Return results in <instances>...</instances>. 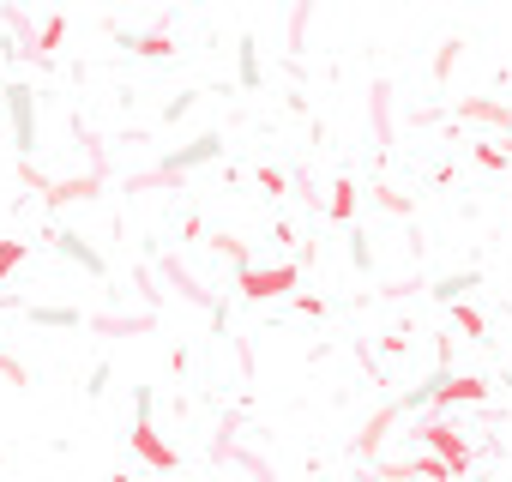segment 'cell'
I'll list each match as a JSON object with an SVG mask.
<instances>
[{
	"label": "cell",
	"mask_w": 512,
	"mask_h": 482,
	"mask_svg": "<svg viewBox=\"0 0 512 482\" xmlns=\"http://www.w3.org/2000/svg\"><path fill=\"white\" fill-rule=\"evenodd\" d=\"M302 31H308V7L290 13V43H296V49H302Z\"/></svg>",
	"instance_id": "1f68e13d"
},
{
	"label": "cell",
	"mask_w": 512,
	"mask_h": 482,
	"mask_svg": "<svg viewBox=\"0 0 512 482\" xmlns=\"http://www.w3.org/2000/svg\"><path fill=\"white\" fill-rule=\"evenodd\" d=\"M169 25H175V13H163L151 31H139V37H127V49L139 55V61H169L175 55V37H169Z\"/></svg>",
	"instance_id": "9c48e42d"
},
{
	"label": "cell",
	"mask_w": 512,
	"mask_h": 482,
	"mask_svg": "<svg viewBox=\"0 0 512 482\" xmlns=\"http://www.w3.org/2000/svg\"><path fill=\"white\" fill-rule=\"evenodd\" d=\"M151 326H157L151 308H139V314H91V332H103V338H133V332H151Z\"/></svg>",
	"instance_id": "4fadbf2b"
},
{
	"label": "cell",
	"mask_w": 512,
	"mask_h": 482,
	"mask_svg": "<svg viewBox=\"0 0 512 482\" xmlns=\"http://www.w3.org/2000/svg\"><path fill=\"white\" fill-rule=\"evenodd\" d=\"M49 241H55V254H61V260H73V266H85L91 278H103V254H97V248H85L73 229H55Z\"/></svg>",
	"instance_id": "5bb4252c"
},
{
	"label": "cell",
	"mask_w": 512,
	"mask_h": 482,
	"mask_svg": "<svg viewBox=\"0 0 512 482\" xmlns=\"http://www.w3.org/2000/svg\"><path fill=\"white\" fill-rule=\"evenodd\" d=\"M368 109H374V139H380V145H392V85H386V79H374Z\"/></svg>",
	"instance_id": "2e32d148"
},
{
	"label": "cell",
	"mask_w": 512,
	"mask_h": 482,
	"mask_svg": "<svg viewBox=\"0 0 512 482\" xmlns=\"http://www.w3.org/2000/svg\"><path fill=\"white\" fill-rule=\"evenodd\" d=\"M7 115H13V145H19V157L31 163V151H37V97H31L25 79L7 85Z\"/></svg>",
	"instance_id": "5b68a950"
},
{
	"label": "cell",
	"mask_w": 512,
	"mask_h": 482,
	"mask_svg": "<svg viewBox=\"0 0 512 482\" xmlns=\"http://www.w3.org/2000/svg\"><path fill=\"white\" fill-rule=\"evenodd\" d=\"M452 326H458L464 338H482V332H488V320H482V308H470V302H458V308H452Z\"/></svg>",
	"instance_id": "ffe728a7"
},
{
	"label": "cell",
	"mask_w": 512,
	"mask_h": 482,
	"mask_svg": "<svg viewBox=\"0 0 512 482\" xmlns=\"http://www.w3.org/2000/svg\"><path fill=\"white\" fill-rule=\"evenodd\" d=\"M211 157H223V133H199L193 145H181V151H169L157 169L169 175V181H181L187 169H199V163H211Z\"/></svg>",
	"instance_id": "52a82bcc"
},
{
	"label": "cell",
	"mask_w": 512,
	"mask_h": 482,
	"mask_svg": "<svg viewBox=\"0 0 512 482\" xmlns=\"http://www.w3.org/2000/svg\"><path fill=\"white\" fill-rule=\"evenodd\" d=\"M235 73H241V85L253 91L260 85V49H253V37H241V55H235Z\"/></svg>",
	"instance_id": "d6986e66"
},
{
	"label": "cell",
	"mask_w": 512,
	"mask_h": 482,
	"mask_svg": "<svg viewBox=\"0 0 512 482\" xmlns=\"http://www.w3.org/2000/svg\"><path fill=\"white\" fill-rule=\"evenodd\" d=\"M157 278H163V284H169L181 302H193V308H205V314H223V308L211 302V290H205V284H199V278H193V272L175 260V254H163V260H157Z\"/></svg>",
	"instance_id": "8992f818"
},
{
	"label": "cell",
	"mask_w": 512,
	"mask_h": 482,
	"mask_svg": "<svg viewBox=\"0 0 512 482\" xmlns=\"http://www.w3.org/2000/svg\"><path fill=\"white\" fill-rule=\"evenodd\" d=\"M85 392H91V398H103V392H109V362H97V368H91V386H85Z\"/></svg>",
	"instance_id": "4dcf8cb0"
},
{
	"label": "cell",
	"mask_w": 512,
	"mask_h": 482,
	"mask_svg": "<svg viewBox=\"0 0 512 482\" xmlns=\"http://www.w3.org/2000/svg\"><path fill=\"white\" fill-rule=\"evenodd\" d=\"M109 482H133V476H127V470H121V476H109Z\"/></svg>",
	"instance_id": "d6a6232c"
},
{
	"label": "cell",
	"mask_w": 512,
	"mask_h": 482,
	"mask_svg": "<svg viewBox=\"0 0 512 482\" xmlns=\"http://www.w3.org/2000/svg\"><path fill=\"white\" fill-rule=\"evenodd\" d=\"M296 314H308V320H320V314H326V296H296Z\"/></svg>",
	"instance_id": "f546056e"
},
{
	"label": "cell",
	"mask_w": 512,
	"mask_h": 482,
	"mask_svg": "<svg viewBox=\"0 0 512 482\" xmlns=\"http://www.w3.org/2000/svg\"><path fill=\"white\" fill-rule=\"evenodd\" d=\"M127 446H133L151 470H175V464H181V452L151 428V386H133V434H127Z\"/></svg>",
	"instance_id": "277c9868"
},
{
	"label": "cell",
	"mask_w": 512,
	"mask_h": 482,
	"mask_svg": "<svg viewBox=\"0 0 512 482\" xmlns=\"http://www.w3.org/2000/svg\"><path fill=\"white\" fill-rule=\"evenodd\" d=\"M458 49H464V43H440V55H434V79H446V73H452V61H458Z\"/></svg>",
	"instance_id": "f1b7e54d"
},
{
	"label": "cell",
	"mask_w": 512,
	"mask_h": 482,
	"mask_svg": "<svg viewBox=\"0 0 512 482\" xmlns=\"http://www.w3.org/2000/svg\"><path fill=\"white\" fill-rule=\"evenodd\" d=\"M133 284H139V296H145V308L157 314V302H163V290H157V272H151V266H139V272H133Z\"/></svg>",
	"instance_id": "d4e9b609"
},
{
	"label": "cell",
	"mask_w": 512,
	"mask_h": 482,
	"mask_svg": "<svg viewBox=\"0 0 512 482\" xmlns=\"http://www.w3.org/2000/svg\"><path fill=\"white\" fill-rule=\"evenodd\" d=\"M31 326H79L73 308H31Z\"/></svg>",
	"instance_id": "484cf974"
},
{
	"label": "cell",
	"mask_w": 512,
	"mask_h": 482,
	"mask_svg": "<svg viewBox=\"0 0 512 482\" xmlns=\"http://www.w3.org/2000/svg\"><path fill=\"white\" fill-rule=\"evenodd\" d=\"M0 380H7V386H19V392H31V368H25L19 356H7V350H0Z\"/></svg>",
	"instance_id": "7402d4cb"
},
{
	"label": "cell",
	"mask_w": 512,
	"mask_h": 482,
	"mask_svg": "<svg viewBox=\"0 0 512 482\" xmlns=\"http://www.w3.org/2000/svg\"><path fill=\"white\" fill-rule=\"evenodd\" d=\"M61 43H67V19H43V31H37V43H31V49H25V55H31V61H37V67H49V61H55V49H61Z\"/></svg>",
	"instance_id": "9a60e30c"
},
{
	"label": "cell",
	"mask_w": 512,
	"mask_h": 482,
	"mask_svg": "<svg viewBox=\"0 0 512 482\" xmlns=\"http://www.w3.org/2000/svg\"><path fill=\"white\" fill-rule=\"evenodd\" d=\"M476 284H482L476 272H452V278H440V284H434V302L458 308V302H464V290H476Z\"/></svg>",
	"instance_id": "e0dca14e"
},
{
	"label": "cell",
	"mask_w": 512,
	"mask_h": 482,
	"mask_svg": "<svg viewBox=\"0 0 512 482\" xmlns=\"http://www.w3.org/2000/svg\"><path fill=\"white\" fill-rule=\"evenodd\" d=\"M356 211H362V187H356L350 175H338V181L326 187V217H332V223H356Z\"/></svg>",
	"instance_id": "7c38bea8"
},
{
	"label": "cell",
	"mask_w": 512,
	"mask_h": 482,
	"mask_svg": "<svg viewBox=\"0 0 512 482\" xmlns=\"http://www.w3.org/2000/svg\"><path fill=\"white\" fill-rule=\"evenodd\" d=\"M452 115H458V121H476V127H500V133H512V109H506V103H488V97H464Z\"/></svg>",
	"instance_id": "8fae6325"
},
{
	"label": "cell",
	"mask_w": 512,
	"mask_h": 482,
	"mask_svg": "<svg viewBox=\"0 0 512 482\" xmlns=\"http://www.w3.org/2000/svg\"><path fill=\"white\" fill-rule=\"evenodd\" d=\"M103 193V169H85V175H61L49 193H43V205H85V199H97Z\"/></svg>",
	"instance_id": "ba28073f"
},
{
	"label": "cell",
	"mask_w": 512,
	"mask_h": 482,
	"mask_svg": "<svg viewBox=\"0 0 512 482\" xmlns=\"http://www.w3.org/2000/svg\"><path fill=\"white\" fill-rule=\"evenodd\" d=\"M398 416H404V404H380V410L362 422V434H356V458H374V452H380V440L392 434V422H398Z\"/></svg>",
	"instance_id": "30bf717a"
},
{
	"label": "cell",
	"mask_w": 512,
	"mask_h": 482,
	"mask_svg": "<svg viewBox=\"0 0 512 482\" xmlns=\"http://www.w3.org/2000/svg\"><path fill=\"white\" fill-rule=\"evenodd\" d=\"M416 446H422V452H434V458H446L458 476L476 464V446L464 440V428H458L452 416H434V410H428V416H416Z\"/></svg>",
	"instance_id": "7a4b0ae2"
},
{
	"label": "cell",
	"mask_w": 512,
	"mask_h": 482,
	"mask_svg": "<svg viewBox=\"0 0 512 482\" xmlns=\"http://www.w3.org/2000/svg\"><path fill=\"white\" fill-rule=\"evenodd\" d=\"M19 181H25L31 193H49V187H55V175H43L37 163H19Z\"/></svg>",
	"instance_id": "83f0119b"
},
{
	"label": "cell",
	"mask_w": 512,
	"mask_h": 482,
	"mask_svg": "<svg viewBox=\"0 0 512 482\" xmlns=\"http://www.w3.org/2000/svg\"><path fill=\"white\" fill-rule=\"evenodd\" d=\"M368 205H380V211H410V199H404L398 187H368Z\"/></svg>",
	"instance_id": "cb8c5ba5"
},
{
	"label": "cell",
	"mask_w": 512,
	"mask_h": 482,
	"mask_svg": "<svg viewBox=\"0 0 512 482\" xmlns=\"http://www.w3.org/2000/svg\"><path fill=\"white\" fill-rule=\"evenodd\" d=\"M253 181H260V193H272V199H284V193H290V175H284V169H272V163L253 169Z\"/></svg>",
	"instance_id": "44dd1931"
},
{
	"label": "cell",
	"mask_w": 512,
	"mask_h": 482,
	"mask_svg": "<svg viewBox=\"0 0 512 482\" xmlns=\"http://www.w3.org/2000/svg\"><path fill=\"white\" fill-rule=\"evenodd\" d=\"M470 157H476V169H506L512 163V151H500V145H476Z\"/></svg>",
	"instance_id": "4316f807"
},
{
	"label": "cell",
	"mask_w": 512,
	"mask_h": 482,
	"mask_svg": "<svg viewBox=\"0 0 512 482\" xmlns=\"http://www.w3.org/2000/svg\"><path fill=\"white\" fill-rule=\"evenodd\" d=\"M211 248H217L223 260H235V266H247V241H235V235H223V229H217V235H211Z\"/></svg>",
	"instance_id": "603a6c76"
},
{
	"label": "cell",
	"mask_w": 512,
	"mask_h": 482,
	"mask_svg": "<svg viewBox=\"0 0 512 482\" xmlns=\"http://www.w3.org/2000/svg\"><path fill=\"white\" fill-rule=\"evenodd\" d=\"M506 145H512V133H506Z\"/></svg>",
	"instance_id": "836d02e7"
},
{
	"label": "cell",
	"mask_w": 512,
	"mask_h": 482,
	"mask_svg": "<svg viewBox=\"0 0 512 482\" xmlns=\"http://www.w3.org/2000/svg\"><path fill=\"white\" fill-rule=\"evenodd\" d=\"M302 284V266L296 260H272V266H235V290L247 296V302H284L290 290Z\"/></svg>",
	"instance_id": "3957f363"
},
{
	"label": "cell",
	"mask_w": 512,
	"mask_h": 482,
	"mask_svg": "<svg viewBox=\"0 0 512 482\" xmlns=\"http://www.w3.org/2000/svg\"><path fill=\"white\" fill-rule=\"evenodd\" d=\"M404 410H434V416H446V410H464V404H488V380L482 374H452V368H434L416 392H404L398 398Z\"/></svg>",
	"instance_id": "6da1fadb"
},
{
	"label": "cell",
	"mask_w": 512,
	"mask_h": 482,
	"mask_svg": "<svg viewBox=\"0 0 512 482\" xmlns=\"http://www.w3.org/2000/svg\"><path fill=\"white\" fill-rule=\"evenodd\" d=\"M25 260H31V248H25V241H0V290H7V278H13Z\"/></svg>",
	"instance_id": "ac0fdd59"
}]
</instances>
